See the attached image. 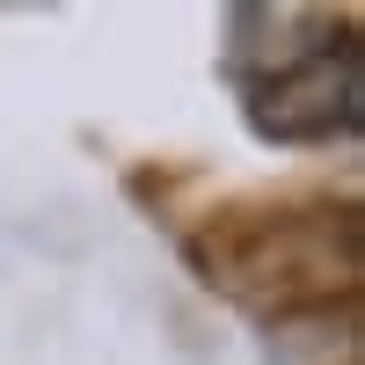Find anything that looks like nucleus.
<instances>
[{
	"instance_id": "nucleus-1",
	"label": "nucleus",
	"mask_w": 365,
	"mask_h": 365,
	"mask_svg": "<svg viewBox=\"0 0 365 365\" xmlns=\"http://www.w3.org/2000/svg\"><path fill=\"white\" fill-rule=\"evenodd\" d=\"M365 110V58H358V37H336L307 58L278 66L256 96H249V117L270 132V139H336L358 125Z\"/></svg>"
}]
</instances>
